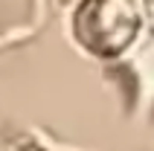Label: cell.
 I'll return each mask as SVG.
<instances>
[{
	"mask_svg": "<svg viewBox=\"0 0 154 151\" xmlns=\"http://www.w3.org/2000/svg\"><path fill=\"white\" fill-rule=\"evenodd\" d=\"M143 26V0H85L73 29L79 44L93 55H119Z\"/></svg>",
	"mask_w": 154,
	"mask_h": 151,
	"instance_id": "obj_1",
	"label": "cell"
},
{
	"mask_svg": "<svg viewBox=\"0 0 154 151\" xmlns=\"http://www.w3.org/2000/svg\"><path fill=\"white\" fill-rule=\"evenodd\" d=\"M148 15H151V20H154V0H148Z\"/></svg>",
	"mask_w": 154,
	"mask_h": 151,
	"instance_id": "obj_2",
	"label": "cell"
}]
</instances>
